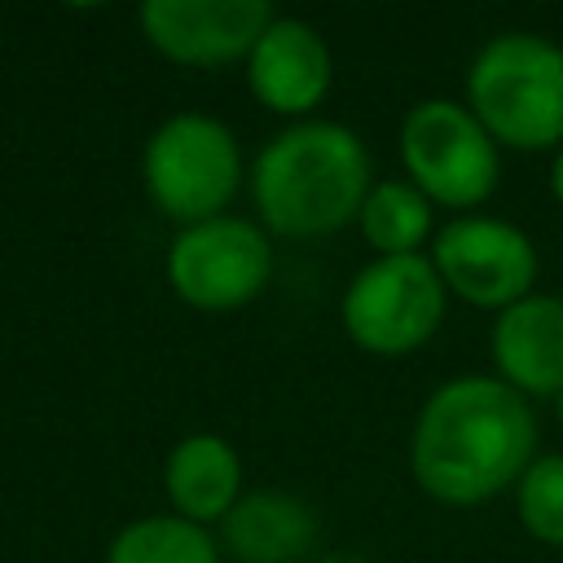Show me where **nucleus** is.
Segmentation results:
<instances>
[{
  "label": "nucleus",
  "instance_id": "obj_1",
  "mask_svg": "<svg viewBox=\"0 0 563 563\" xmlns=\"http://www.w3.org/2000/svg\"><path fill=\"white\" fill-rule=\"evenodd\" d=\"M537 457V418L528 400L488 374L440 383L418 409L409 466L427 497L444 506H484L501 497Z\"/></svg>",
  "mask_w": 563,
  "mask_h": 563
},
{
  "label": "nucleus",
  "instance_id": "obj_2",
  "mask_svg": "<svg viewBox=\"0 0 563 563\" xmlns=\"http://www.w3.org/2000/svg\"><path fill=\"white\" fill-rule=\"evenodd\" d=\"M369 189L365 141L325 119H303L277 132L251 167V198L264 224L282 238H321L343 229L361 216Z\"/></svg>",
  "mask_w": 563,
  "mask_h": 563
},
{
  "label": "nucleus",
  "instance_id": "obj_3",
  "mask_svg": "<svg viewBox=\"0 0 563 563\" xmlns=\"http://www.w3.org/2000/svg\"><path fill=\"white\" fill-rule=\"evenodd\" d=\"M466 106L497 145H563V48L532 31L493 35L466 70Z\"/></svg>",
  "mask_w": 563,
  "mask_h": 563
},
{
  "label": "nucleus",
  "instance_id": "obj_4",
  "mask_svg": "<svg viewBox=\"0 0 563 563\" xmlns=\"http://www.w3.org/2000/svg\"><path fill=\"white\" fill-rule=\"evenodd\" d=\"M141 176L150 202L185 229L216 220L242 180L238 136L211 114H172L145 141Z\"/></svg>",
  "mask_w": 563,
  "mask_h": 563
},
{
  "label": "nucleus",
  "instance_id": "obj_5",
  "mask_svg": "<svg viewBox=\"0 0 563 563\" xmlns=\"http://www.w3.org/2000/svg\"><path fill=\"white\" fill-rule=\"evenodd\" d=\"M444 321V282L427 255H378L343 290V330L361 352L409 356Z\"/></svg>",
  "mask_w": 563,
  "mask_h": 563
},
{
  "label": "nucleus",
  "instance_id": "obj_6",
  "mask_svg": "<svg viewBox=\"0 0 563 563\" xmlns=\"http://www.w3.org/2000/svg\"><path fill=\"white\" fill-rule=\"evenodd\" d=\"M400 158L409 185L440 207H479L501 176L497 141L471 114V106L431 97L418 101L400 123Z\"/></svg>",
  "mask_w": 563,
  "mask_h": 563
},
{
  "label": "nucleus",
  "instance_id": "obj_7",
  "mask_svg": "<svg viewBox=\"0 0 563 563\" xmlns=\"http://www.w3.org/2000/svg\"><path fill=\"white\" fill-rule=\"evenodd\" d=\"M273 268L268 238L260 224L238 216H216L176 233L167 251V282L172 290L202 312H229L251 303Z\"/></svg>",
  "mask_w": 563,
  "mask_h": 563
},
{
  "label": "nucleus",
  "instance_id": "obj_8",
  "mask_svg": "<svg viewBox=\"0 0 563 563\" xmlns=\"http://www.w3.org/2000/svg\"><path fill=\"white\" fill-rule=\"evenodd\" d=\"M431 264L444 290L475 308H510L532 295L537 246L523 229L493 216H457L431 242Z\"/></svg>",
  "mask_w": 563,
  "mask_h": 563
},
{
  "label": "nucleus",
  "instance_id": "obj_9",
  "mask_svg": "<svg viewBox=\"0 0 563 563\" xmlns=\"http://www.w3.org/2000/svg\"><path fill=\"white\" fill-rule=\"evenodd\" d=\"M268 0H145V40L180 66H224L251 57L260 35L273 26Z\"/></svg>",
  "mask_w": 563,
  "mask_h": 563
},
{
  "label": "nucleus",
  "instance_id": "obj_10",
  "mask_svg": "<svg viewBox=\"0 0 563 563\" xmlns=\"http://www.w3.org/2000/svg\"><path fill=\"white\" fill-rule=\"evenodd\" d=\"M334 62L317 26L299 18H273L246 57V84L260 106L277 114H308L325 101Z\"/></svg>",
  "mask_w": 563,
  "mask_h": 563
},
{
  "label": "nucleus",
  "instance_id": "obj_11",
  "mask_svg": "<svg viewBox=\"0 0 563 563\" xmlns=\"http://www.w3.org/2000/svg\"><path fill=\"white\" fill-rule=\"evenodd\" d=\"M493 365L497 378L519 396H559L563 391V299L528 295L501 308L493 325Z\"/></svg>",
  "mask_w": 563,
  "mask_h": 563
},
{
  "label": "nucleus",
  "instance_id": "obj_12",
  "mask_svg": "<svg viewBox=\"0 0 563 563\" xmlns=\"http://www.w3.org/2000/svg\"><path fill=\"white\" fill-rule=\"evenodd\" d=\"M220 541L238 563H299L317 545V515L286 488H255L220 519Z\"/></svg>",
  "mask_w": 563,
  "mask_h": 563
},
{
  "label": "nucleus",
  "instance_id": "obj_13",
  "mask_svg": "<svg viewBox=\"0 0 563 563\" xmlns=\"http://www.w3.org/2000/svg\"><path fill=\"white\" fill-rule=\"evenodd\" d=\"M163 488L180 519L220 523L242 497V462L229 440L198 431L185 435L163 462Z\"/></svg>",
  "mask_w": 563,
  "mask_h": 563
},
{
  "label": "nucleus",
  "instance_id": "obj_14",
  "mask_svg": "<svg viewBox=\"0 0 563 563\" xmlns=\"http://www.w3.org/2000/svg\"><path fill=\"white\" fill-rule=\"evenodd\" d=\"M106 563H220V545L202 523L180 515H145L114 532Z\"/></svg>",
  "mask_w": 563,
  "mask_h": 563
},
{
  "label": "nucleus",
  "instance_id": "obj_15",
  "mask_svg": "<svg viewBox=\"0 0 563 563\" xmlns=\"http://www.w3.org/2000/svg\"><path fill=\"white\" fill-rule=\"evenodd\" d=\"M356 220L378 255H418L431 238V198L409 180H378Z\"/></svg>",
  "mask_w": 563,
  "mask_h": 563
},
{
  "label": "nucleus",
  "instance_id": "obj_16",
  "mask_svg": "<svg viewBox=\"0 0 563 563\" xmlns=\"http://www.w3.org/2000/svg\"><path fill=\"white\" fill-rule=\"evenodd\" d=\"M515 510L528 537L563 545V453H537L515 484Z\"/></svg>",
  "mask_w": 563,
  "mask_h": 563
},
{
  "label": "nucleus",
  "instance_id": "obj_17",
  "mask_svg": "<svg viewBox=\"0 0 563 563\" xmlns=\"http://www.w3.org/2000/svg\"><path fill=\"white\" fill-rule=\"evenodd\" d=\"M550 189H554V198H559V207H563V145H559L554 167H550Z\"/></svg>",
  "mask_w": 563,
  "mask_h": 563
},
{
  "label": "nucleus",
  "instance_id": "obj_18",
  "mask_svg": "<svg viewBox=\"0 0 563 563\" xmlns=\"http://www.w3.org/2000/svg\"><path fill=\"white\" fill-rule=\"evenodd\" d=\"M317 563H365V559L352 554V550H334V554H325V559H317Z\"/></svg>",
  "mask_w": 563,
  "mask_h": 563
},
{
  "label": "nucleus",
  "instance_id": "obj_19",
  "mask_svg": "<svg viewBox=\"0 0 563 563\" xmlns=\"http://www.w3.org/2000/svg\"><path fill=\"white\" fill-rule=\"evenodd\" d=\"M554 400H559V422H563V391H559V396H554Z\"/></svg>",
  "mask_w": 563,
  "mask_h": 563
}]
</instances>
